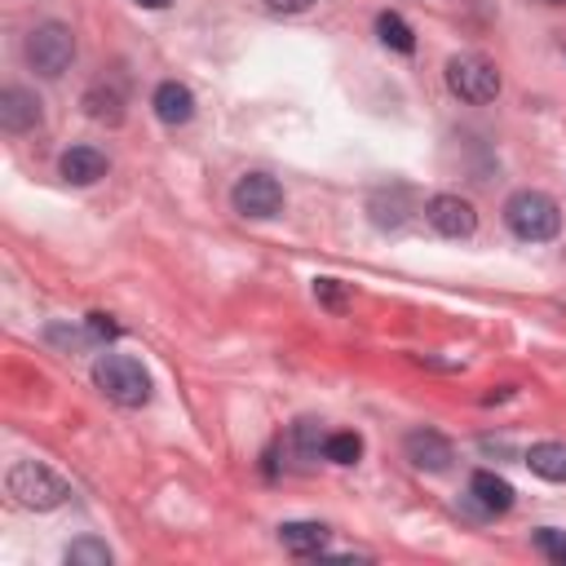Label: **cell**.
<instances>
[{"label": "cell", "mask_w": 566, "mask_h": 566, "mask_svg": "<svg viewBox=\"0 0 566 566\" xmlns=\"http://www.w3.org/2000/svg\"><path fill=\"white\" fill-rule=\"evenodd\" d=\"M504 226L526 243H548L562 230V208L544 190H513L504 199Z\"/></svg>", "instance_id": "cell-1"}, {"label": "cell", "mask_w": 566, "mask_h": 566, "mask_svg": "<svg viewBox=\"0 0 566 566\" xmlns=\"http://www.w3.org/2000/svg\"><path fill=\"white\" fill-rule=\"evenodd\" d=\"M93 385L115 407H146L150 402V371L128 354H102L93 363Z\"/></svg>", "instance_id": "cell-2"}, {"label": "cell", "mask_w": 566, "mask_h": 566, "mask_svg": "<svg viewBox=\"0 0 566 566\" xmlns=\"http://www.w3.org/2000/svg\"><path fill=\"white\" fill-rule=\"evenodd\" d=\"M4 486H9V495L22 504V509H35V513H49V509H57L66 495H71V486H66V478H57L49 464H40V460H18L13 469H9V478H4Z\"/></svg>", "instance_id": "cell-3"}, {"label": "cell", "mask_w": 566, "mask_h": 566, "mask_svg": "<svg viewBox=\"0 0 566 566\" xmlns=\"http://www.w3.org/2000/svg\"><path fill=\"white\" fill-rule=\"evenodd\" d=\"M22 57H27V66H31L35 75L57 80V75L75 62V35H71L62 22H40V27H31L27 40H22Z\"/></svg>", "instance_id": "cell-4"}, {"label": "cell", "mask_w": 566, "mask_h": 566, "mask_svg": "<svg viewBox=\"0 0 566 566\" xmlns=\"http://www.w3.org/2000/svg\"><path fill=\"white\" fill-rule=\"evenodd\" d=\"M447 88L460 102L482 106V102H495L500 97V71L482 53H455V57H447Z\"/></svg>", "instance_id": "cell-5"}, {"label": "cell", "mask_w": 566, "mask_h": 566, "mask_svg": "<svg viewBox=\"0 0 566 566\" xmlns=\"http://www.w3.org/2000/svg\"><path fill=\"white\" fill-rule=\"evenodd\" d=\"M230 203H234V212L265 221V217L283 212V186L274 177H265V172H243L234 181V190H230Z\"/></svg>", "instance_id": "cell-6"}, {"label": "cell", "mask_w": 566, "mask_h": 566, "mask_svg": "<svg viewBox=\"0 0 566 566\" xmlns=\"http://www.w3.org/2000/svg\"><path fill=\"white\" fill-rule=\"evenodd\" d=\"M424 217H429V226H433L442 239H469V234L478 230V212H473V203L460 199V195H433V199L424 203Z\"/></svg>", "instance_id": "cell-7"}, {"label": "cell", "mask_w": 566, "mask_h": 566, "mask_svg": "<svg viewBox=\"0 0 566 566\" xmlns=\"http://www.w3.org/2000/svg\"><path fill=\"white\" fill-rule=\"evenodd\" d=\"M402 451H407V460H411L416 469H424V473H447L451 460H455L451 442H447L438 429H411V433L402 438Z\"/></svg>", "instance_id": "cell-8"}, {"label": "cell", "mask_w": 566, "mask_h": 566, "mask_svg": "<svg viewBox=\"0 0 566 566\" xmlns=\"http://www.w3.org/2000/svg\"><path fill=\"white\" fill-rule=\"evenodd\" d=\"M35 124H40V97L31 88H18V84L0 88V128L4 133H27Z\"/></svg>", "instance_id": "cell-9"}, {"label": "cell", "mask_w": 566, "mask_h": 566, "mask_svg": "<svg viewBox=\"0 0 566 566\" xmlns=\"http://www.w3.org/2000/svg\"><path fill=\"white\" fill-rule=\"evenodd\" d=\"M411 190L407 186H380L371 199H367V212H371V221L380 226V230H402L407 226V217H411Z\"/></svg>", "instance_id": "cell-10"}, {"label": "cell", "mask_w": 566, "mask_h": 566, "mask_svg": "<svg viewBox=\"0 0 566 566\" xmlns=\"http://www.w3.org/2000/svg\"><path fill=\"white\" fill-rule=\"evenodd\" d=\"M150 106H155L159 124H168V128H177V124H190V119H195V93H190L181 80H164V84L155 88Z\"/></svg>", "instance_id": "cell-11"}, {"label": "cell", "mask_w": 566, "mask_h": 566, "mask_svg": "<svg viewBox=\"0 0 566 566\" xmlns=\"http://www.w3.org/2000/svg\"><path fill=\"white\" fill-rule=\"evenodd\" d=\"M469 500L482 509V513H491V517H500V513H509L513 509V486L500 478V473H491V469H478L473 478H469Z\"/></svg>", "instance_id": "cell-12"}, {"label": "cell", "mask_w": 566, "mask_h": 566, "mask_svg": "<svg viewBox=\"0 0 566 566\" xmlns=\"http://www.w3.org/2000/svg\"><path fill=\"white\" fill-rule=\"evenodd\" d=\"M57 172H62L71 186H93V181L106 177V155H102L97 146H71V150H62Z\"/></svg>", "instance_id": "cell-13"}, {"label": "cell", "mask_w": 566, "mask_h": 566, "mask_svg": "<svg viewBox=\"0 0 566 566\" xmlns=\"http://www.w3.org/2000/svg\"><path fill=\"white\" fill-rule=\"evenodd\" d=\"M327 539H332V531L323 522H283L279 526V544L296 557H318L327 548Z\"/></svg>", "instance_id": "cell-14"}, {"label": "cell", "mask_w": 566, "mask_h": 566, "mask_svg": "<svg viewBox=\"0 0 566 566\" xmlns=\"http://www.w3.org/2000/svg\"><path fill=\"white\" fill-rule=\"evenodd\" d=\"M84 115L88 119H97V124H119L124 119V93H119V84H93L88 93H84Z\"/></svg>", "instance_id": "cell-15"}, {"label": "cell", "mask_w": 566, "mask_h": 566, "mask_svg": "<svg viewBox=\"0 0 566 566\" xmlns=\"http://www.w3.org/2000/svg\"><path fill=\"white\" fill-rule=\"evenodd\" d=\"M526 464L544 482H566V442H535L526 451Z\"/></svg>", "instance_id": "cell-16"}, {"label": "cell", "mask_w": 566, "mask_h": 566, "mask_svg": "<svg viewBox=\"0 0 566 566\" xmlns=\"http://www.w3.org/2000/svg\"><path fill=\"white\" fill-rule=\"evenodd\" d=\"M376 35H380V44L385 49H394V53H416V31L407 27V18L402 13H380L376 18Z\"/></svg>", "instance_id": "cell-17"}, {"label": "cell", "mask_w": 566, "mask_h": 566, "mask_svg": "<svg viewBox=\"0 0 566 566\" xmlns=\"http://www.w3.org/2000/svg\"><path fill=\"white\" fill-rule=\"evenodd\" d=\"M358 455H363V438L354 429H336V433L323 438V460H332V464H358Z\"/></svg>", "instance_id": "cell-18"}, {"label": "cell", "mask_w": 566, "mask_h": 566, "mask_svg": "<svg viewBox=\"0 0 566 566\" xmlns=\"http://www.w3.org/2000/svg\"><path fill=\"white\" fill-rule=\"evenodd\" d=\"M66 562H71V566H111V562H115V553H111L102 539L84 535V539L66 544Z\"/></svg>", "instance_id": "cell-19"}, {"label": "cell", "mask_w": 566, "mask_h": 566, "mask_svg": "<svg viewBox=\"0 0 566 566\" xmlns=\"http://www.w3.org/2000/svg\"><path fill=\"white\" fill-rule=\"evenodd\" d=\"M531 544L548 557V562H557V566H566V531H557V526H535V535H531Z\"/></svg>", "instance_id": "cell-20"}, {"label": "cell", "mask_w": 566, "mask_h": 566, "mask_svg": "<svg viewBox=\"0 0 566 566\" xmlns=\"http://www.w3.org/2000/svg\"><path fill=\"white\" fill-rule=\"evenodd\" d=\"M314 296H318L323 305H332V310L345 305V287H340L336 279H314Z\"/></svg>", "instance_id": "cell-21"}, {"label": "cell", "mask_w": 566, "mask_h": 566, "mask_svg": "<svg viewBox=\"0 0 566 566\" xmlns=\"http://www.w3.org/2000/svg\"><path fill=\"white\" fill-rule=\"evenodd\" d=\"M88 336H97V340H115V336H119V323H115L111 314H88Z\"/></svg>", "instance_id": "cell-22"}, {"label": "cell", "mask_w": 566, "mask_h": 566, "mask_svg": "<svg viewBox=\"0 0 566 566\" xmlns=\"http://www.w3.org/2000/svg\"><path fill=\"white\" fill-rule=\"evenodd\" d=\"M296 438H301V447H305V451H318V442H323V433H318V424H314V420H301V424H296Z\"/></svg>", "instance_id": "cell-23"}, {"label": "cell", "mask_w": 566, "mask_h": 566, "mask_svg": "<svg viewBox=\"0 0 566 566\" xmlns=\"http://www.w3.org/2000/svg\"><path fill=\"white\" fill-rule=\"evenodd\" d=\"M314 0H265V9H274V13H305Z\"/></svg>", "instance_id": "cell-24"}, {"label": "cell", "mask_w": 566, "mask_h": 566, "mask_svg": "<svg viewBox=\"0 0 566 566\" xmlns=\"http://www.w3.org/2000/svg\"><path fill=\"white\" fill-rule=\"evenodd\" d=\"M137 4H142V9H168L172 0H137Z\"/></svg>", "instance_id": "cell-25"}, {"label": "cell", "mask_w": 566, "mask_h": 566, "mask_svg": "<svg viewBox=\"0 0 566 566\" xmlns=\"http://www.w3.org/2000/svg\"><path fill=\"white\" fill-rule=\"evenodd\" d=\"M544 4H566V0H544Z\"/></svg>", "instance_id": "cell-26"}]
</instances>
